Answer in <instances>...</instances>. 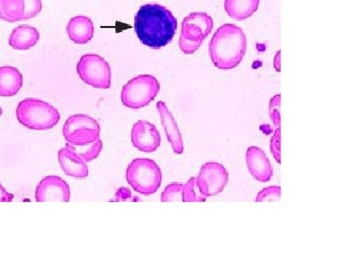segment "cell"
Listing matches in <instances>:
<instances>
[{"label":"cell","mask_w":361,"mask_h":270,"mask_svg":"<svg viewBox=\"0 0 361 270\" xmlns=\"http://www.w3.org/2000/svg\"><path fill=\"white\" fill-rule=\"evenodd\" d=\"M281 200V187L278 186H268L259 191L256 196V202H273Z\"/></svg>","instance_id":"obj_23"},{"label":"cell","mask_w":361,"mask_h":270,"mask_svg":"<svg viewBox=\"0 0 361 270\" xmlns=\"http://www.w3.org/2000/svg\"><path fill=\"white\" fill-rule=\"evenodd\" d=\"M157 110L161 117V125L165 130L166 136H167L173 151L176 155H182L184 153V141H183L182 134H180L177 122H176L174 116L169 110L167 105L164 101L157 103Z\"/></svg>","instance_id":"obj_13"},{"label":"cell","mask_w":361,"mask_h":270,"mask_svg":"<svg viewBox=\"0 0 361 270\" xmlns=\"http://www.w3.org/2000/svg\"><path fill=\"white\" fill-rule=\"evenodd\" d=\"M207 198L199 191L196 177H191L187 184L183 186V202H205Z\"/></svg>","instance_id":"obj_21"},{"label":"cell","mask_w":361,"mask_h":270,"mask_svg":"<svg viewBox=\"0 0 361 270\" xmlns=\"http://www.w3.org/2000/svg\"><path fill=\"white\" fill-rule=\"evenodd\" d=\"M212 18L205 13H193L184 18L180 37L194 41H204L212 32Z\"/></svg>","instance_id":"obj_11"},{"label":"cell","mask_w":361,"mask_h":270,"mask_svg":"<svg viewBox=\"0 0 361 270\" xmlns=\"http://www.w3.org/2000/svg\"><path fill=\"white\" fill-rule=\"evenodd\" d=\"M178 21L160 4H145L135 16V32L149 49H161L170 44L177 32Z\"/></svg>","instance_id":"obj_1"},{"label":"cell","mask_w":361,"mask_h":270,"mask_svg":"<svg viewBox=\"0 0 361 270\" xmlns=\"http://www.w3.org/2000/svg\"><path fill=\"white\" fill-rule=\"evenodd\" d=\"M25 18L23 0H0V20L7 22H18Z\"/></svg>","instance_id":"obj_19"},{"label":"cell","mask_w":361,"mask_h":270,"mask_svg":"<svg viewBox=\"0 0 361 270\" xmlns=\"http://www.w3.org/2000/svg\"><path fill=\"white\" fill-rule=\"evenodd\" d=\"M126 179L135 193L152 195L161 187V168L149 158H135L127 168Z\"/></svg>","instance_id":"obj_4"},{"label":"cell","mask_w":361,"mask_h":270,"mask_svg":"<svg viewBox=\"0 0 361 270\" xmlns=\"http://www.w3.org/2000/svg\"><path fill=\"white\" fill-rule=\"evenodd\" d=\"M68 37L77 44H85L92 39L94 26L87 16L78 15L71 18L66 27Z\"/></svg>","instance_id":"obj_15"},{"label":"cell","mask_w":361,"mask_h":270,"mask_svg":"<svg viewBox=\"0 0 361 270\" xmlns=\"http://www.w3.org/2000/svg\"><path fill=\"white\" fill-rule=\"evenodd\" d=\"M273 65L277 72H281V51H277L274 60H273Z\"/></svg>","instance_id":"obj_29"},{"label":"cell","mask_w":361,"mask_h":270,"mask_svg":"<svg viewBox=\"0 0 361 270\" xmlns=\"http://www.w3.org/2000/svg\"><path fill=\"white\" fill-rule=\"evenodd\" d=\"M196 180L201 193L206 198H212L224 191L229 181V174L224 165L209 161L202 165Z\"/></svg>","instance_id":"obj_8"},{"label":"cell","mask_w":361,"mask_h":270,"mask_svg":"<svg viewBox=\"0 0 361 270\" xmlns=\"http://www.w3.org/2000/svg\"><path fill=\"white\" fill-rule=\"evenodd\" d=\"M184 184L173 182L164 189L161 195V202H178L182 201V191Z\"/></svg>","instance_id":"obj_22"},{"label":"cell","mask_w":361,"mask_h":270,"mask_svg":"<svg viewBox=\"0 0 361 270\" xmlns=\"http://www.w3.org/2000/svg\"><path fill=\"white\" fill-rule=\"evenodd\" d=\"M59 162L61 169L68 176L75 177V179H85L89 176V167L87 162H85L68 146L59 149Z\"/></svg>","instance_id":"obj_14"},{"label":"cell","mask_w":361,"mask_h":270,"mask_svg":"<svg viewBox=\"0 0 361 270\" xmlns=\"http://www.w3.org/2000/svg\"><path fill=\"white\" fill-rule=\"evenodd\" d=\"M77 72L85 84L99 89H109L111 84V70L108 61L96 53H87L78 60Z\"/></svg>","instance_id":"obj_6"},{"label":"cell","mask_w":361,"mask_h":270,"mask_svg":"<svg viewBox=\"0 0 361 270\" xmlns=\"http://www.w3.org/2000/svg\"><path fill=\"white\" fill-rule=\"evenodd\" d=\"M203 41H194V40H189L180 37L179 39V46L180 51L185 54H193L195 52L200 49Z\"/></svg>","instance_id":"obj_27"},{"label":"cell","mask_w":361,"mask_h":270,"mask_svg":"<svg viewBox=\"0 0 361 270\" xmlns=\"http://www.w3.org/2000/svg\"><path fill=\"white\" fill-rule=\"evenodd\" d=\"M280 103H281V96L276 94L270 99L269 115L273 125L280 127L281 125V117H280Z\"/></svg>","instance_id":"obj_24"},{"label":"cell","mask_w":361,"mask_h":270,"mask_svg":"<svg viewBox=\"0 0 361 270\" xmlns=\"http://www.w3.org/2000/svg\"><path fill=\"white\" fill-rule=\"evenodd\" d=\"M40 34L37 28L30 25H20L14 28L9 37L8 44L13 49L27 51L39 42Z\"/></svg>","instance_id":"obj_17"},{"label":"cell","mask_w":361,"mask_h":270,"mask_svg":"<svg viewBox=\"0 0 361 270\" xmlns=\"http://www.w3.org/2000/svg\"><path fill=\"white\" fill-rule=\"evenodd\" d=\"M13 198V194L7 193L4 187L0 184V202H11Z\"/></svg>","instance_id":"obj_28"},{"label":"cell","mask_w":361,"mask_h":270,"mask_svg":"<svg viewBox=\"0 0 361 270\" xmlns=\"http://www.w3.org/2000/svg\"><path fill=\"white\" fill-rule=\"evenodd\" d=\"M260 0H225L226 13L233 20H245L257 11Z\"/></svg>","instance_id":"obj_18"},{"label":"cell","mask_w":361,"mask_h":270,"mask_svg":"<svg viewBox=\"0 0 361 270\" xmlns=\"http://www.w3.org/2000/svg\"><path fill=\"white\" fill-rule=\"evenodd\" d=\"M246 163L249 172L257 181L268 182L273 176V168L264 150L250 146L246 151Z\"/></svg>","instance_id":"obj_12"},{"label":"cell","mask_w":361,"mask_h":270,"mask_svg":"<svg viewBox=\"0 0 361 270\" xmlns=\"http://www.w3.org/2000/svg\"><path fill=\"white\" fill-rule=\"evenodd\" d=\"M66 141L71 146H85L99 139L101 127L97 120L87 115H71L63 129Z\"/></svg>","instance_id":"obj_7"},{"label":"cell","mask_w":361,"mask_h":270,"mask_svg":"<svg viewBox=\"0 0 361 270\" xmlns=\"http://www.w3.org/2000/svg\"><path fill=\"white\" fill-rule=\"evenodd\" d=\"M25 1V18L23 20L35 18L42 11V0H23Z\"/></svg>","instance_id":"obj_26"},{"label":"cell","mask_w":361,"mask_h":270,"mask_svg":"<svg viewBox=\"0 0 361 270\" xmlns=\"http://www.w3.org/2000/svg\"><path fill=\"white\" fill-rule=\"evenodd\" d=\"M66 146L70 148L73 153H77L85 162H90V161L96 160L101 155L102 149H103V141L101 139H97L94 143L89 146H75L66 142Z\"/></svg>","instance_id":"obj_20"},{"label":"cell","mask_w":361,"mask_h":270,"mask_svg":"<svg viewBox=\"0 0 361 270\" xmlns=\"http://www.w3.org/2000/svg\"><path fill=\"white\" fill-rule=\"evenodd\" d=\"M16 118L26 129L47 130L58 124L61 115L54 106L47 101L26 98L18 103Z\"/></svg>","instance_id":"obj_3"},{"label":"cell","mask_w":361,"mask_h":270,"mask_svg":"<svg viewBox=\"0 0 361 270\" xmlns=\"http://www.w3.org/2000/svg\"><path fill=\"white\" fill-rule=\"evenodd\" d=\"M159 80L151 75H142L123 85L121 101L126 108L140 110L149 105L160 92Z\"/></svg>","instance_id":"obj_5"},{"label":"cell","mask_w":361,"mask_h":270,"mask_svg":"<svg viewBox=\"0 0 361 270\" xmlns=\"http://www.w3.org/2000/svg\"><path fill=\"white\" fill-rule=\"evenodd\" d=\"M1 115H2V108H0V116H1Z\"/></svg>","instance_id":"obj_30"},{"label":"cell","mask_w":361,"mask_h":270,"mask_svg":"<svg viewBox=\"0 0 361 270\" xmlns=\"http://www.w3.org/2000/svg\"><path fill=\"white\" fill-rule=\"evenodd\" d=\"M23 77L20 70L13 66L0 68V96H16L23 89Z\"/></svg>","instance_id":"obj_16"},{"label":"cell","mask_w":361,"mask_h":270,"mask_svg":"<svg viewBox=\"0 0 361 270\" xmlns=\"http://www.w3.org/2000/svg\"><path fill=\"white\" fill-rule=\"evenodd\" d=\"M71 189L68 182L56 175H49L40 180L35 189L37 202H68Z\"/></svg>","instance_id":"obj_9"},{"label":"cell","mask_w":361,"mask_h":270,"mask_svg":"<svg viewBox=\"0 0 361 270\" xmlns=\"http://www.w3.org/2000/svg\"><path fill=\"white\" fill-rule=\"evenodd\" d=\"M270 151L277 163H281V129L277 127L270 139Z\"/></svg>","instance_id":"obj_25"},{"label":"cell","mask_w":361,"mask_h":270,"mask_svg":"<svg viewBox=\"0 0 361 270\" xmlns=\"http://www.w3.org/2000/svg\"><path fill=\"white\" fill-rule=\"evenodd\" d=\"M247 51L245 33L239 26L226 23L218 28L209 45L211 60L221 70H231L243 60Z\"/></svg>","instance_id":"obj_2"},{"label":"cell","mask_w":361,"mask_h":270,"mask_svg":"<svg viewBox=\"0 0 361 270\" xmlns=\"http://www.w3.org/2000/svg\"><path fill=\"white\" fill-rule=\"evenodd\" d=\"M133 146L142 153H155L160 148L161 139L160 132L153 123L140 120L135 122L130 134Z\"/></svg>","instance_id":"obj_10"}]
</instances>
